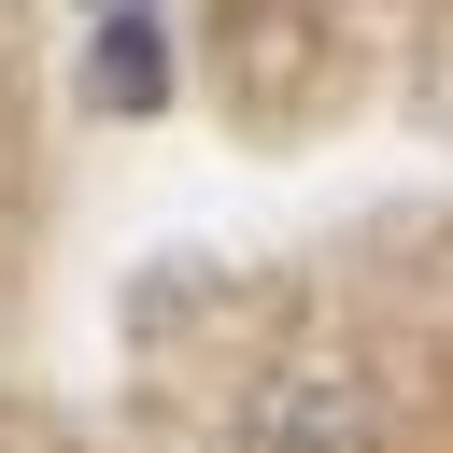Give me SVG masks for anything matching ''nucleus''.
<instances>
[{"label":"nucleus","instance_id":"nucleus-2","mask_svg":"<svg viewBox=\"0 0 453 453\" xmlns=\"http://www.w3.org/2000/svg\"><path fill=\"white\" fill-rule=\"evenodd\" d=\"M85 99H99V113H156V99H170V28H156V14H99Z\"/></svg>","mask_w":453,"mask_h":453},{"label":"nucleus","instance_id":"nucleus-1","mask_svg":"<svg viewBox=\"0 0 453 453\" xmlns=\"http://www.w3.org/2000/svg\"><path fill=\"white\" fill-rule=\"evenodd\" d=\"M241 453H382V425H368V382H354V368H283V382H255V425H241Z\"/></svg>","mask_w":453,"mask_h":453}]
</instances>
